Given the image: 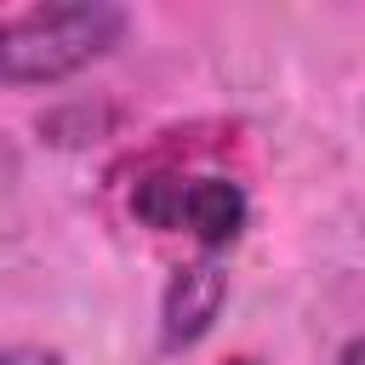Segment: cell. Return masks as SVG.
<instances>
[{"instance_id": "obj_3", "label": "cell", "mask_w": 365, "mask_h": 365, "mask_svg": "<svg viewBox=\"0 0 365 365\" xmlns=\"http://www.w3.org/2000/svg\"><path fill=\"white\" fill-rule=\"evenodd\" d=\"M222 302H228V274L217 257H194V262H177L165 291H160V342L171 354L194 348L217 319H222Z\"/></svg>"}, {"instance_id": "obj_6", "label": "cell", "mask_w": 365, "mask_h": 365, "mask_svg": "<svg viewBox=\"0 0 365 365\" xmlns=\"http://www.w3.org/2000/svg\"><path fill=\"white\" fill-rule=\"evenodd\" d=\"M222 365H262L257 354H234V359H222Z\"/></svg>"}, {"instance_id": "obj_1", "label": "cell", "mask_w": 365, "mask_h": 365, "mask_svg": "<svg viewBox=\"0 0 365 365\" xmlns=\"http://www.w3.org/2000/svg\"><path fill=\"white\" fill-rule=\"evenodd\" d=\"M131 17L108 0H63V6H23L0 23V80L11 91L57 86L91 63H103L125 40Z\"/></svg>"}, {"instance_id": "obj_2", "label": "cell", "mask_w": 365, "mask_h": 365, "mask_svg": "<svg viewBox=\"0 0 365 365\" xmlns=\"http://www.w3.org/2000/svg\"><path fill=\"white\" fill-rule=\"evenodd\" d=\"M131 217L154 234H188L200 257H217L245 234L251 200L222 171H148L131 188Z\"/></svg>"}, {"instance_id": "obj_4", "label": "cell", "mask_w": 365, "mask_h": 365, "mask_svg": "<svg viewBox=\"0 0 365 365\" xmlns=\"http://www.w3.org/2000/svg\"><path fill=\"white\" fill-rule=\"evenodd\" d=\"M0 365H63V354L46 348V342H11V348L0 354Z\"/></svg>"}, {"instance_id": "obj_5", "label": "cell", "mask_w": 365, "mask_h": 365, "mask_svg": "<svg viewBox=\"0 0 365 365\" xmlns=\"http://www.w3.org/2000/svg\"><path fill=\"white\" fill-rule=\"evenodd\" d=\"M336 365H365V331H354V336L336 348Z\"/></svg>"}]
</instances>
